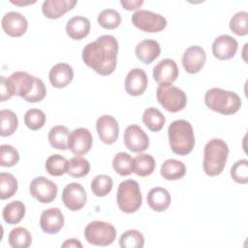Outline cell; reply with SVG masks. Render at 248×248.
I'll use <instances>...</instances> for the list:
<instances>
[{
	"instance_id": "obj_1",
	"label": "cell",
	"mask_w": 248,
	"mask_h": 248,
	"mask_svg": "<svg viewBox=\"0 0 248 248\" xmlns=\"http://www.w3.org/2000/svg\"><path fill=\"white\" fill-rule=\"evenodd\" d=\"M118 42L111 35H102L87 44L81 53L83 63L101 76L112 74L117 64Z\"/></svg>"
},
{
	"instance_id": "obj_2",
	"label": "cell",
	"mask_w": 248,
	"mask_h": 248,
	"mask_svg": "<svg viewBox=\"0 0 248 248\" xmlns=\"http://www.w3.org/2000/svg\"><path fill=\"white\" fill-rule=\"evenodd\" d=\"M169 143L173 153L185 156L195 146V135L191 123L184 119L172 121L168 128Z\"/></svg>"
},
{
	"instance_id": "obj_3",
	"label": "cell",
	"mask_w": 248,
	"mask_h": 248,
	"mask_svg": "<svg viewBox=\"0 0 248 248\" xmlns=\"http://www.w3.org/2000/svg\"><path fill=\"white\" fill-rule=\"evenodd\" d=\"M229 146L222 139H212L204 146L202 168L208 176L219 175L227 163Z\"/></svg>"
},
{
	"instance_id": "obj_4",
	"label": "cell",
	"mask_w": 248,
	"mask_h": 248,
	"mask_svg": "<svg viewBox=\"0 0 248 248\" xmlns=\"http://www.w3.org/2000/svg\"><path fill=\"white\" fill-rule=\"evenodd\" d=\"M204 103L209 109L223 115L234 114L241 107V99L235 92L217 87L205 92Z\"/></svg>"
},
{
	"instance_id": "obj_5",
	"label": "cell",
	"mask_w": 248,
	"mask_h": 248,
	"mask_svg": "<svg viewBox=\"0 0 248 248\" xmlns=\"http://www.w3.org/2000/svg\"><path fill=\"white\" fill-rule=\"evenodd\" d=\"M116 202L122 212L134 213L140 209L142 196L139 183L133 179L122 181L117 188Z\"/></svg>"
},
{
	"instance_id": "obj_6",
	"label": "cell",
	"mask_w": 248,
	"mask_h": 248,
	"mask_svg": "<svg viewBox=\"0 0 248 248\" xmlns=\"http://www.w3.org/2000/svg\"><path fill=\"white\" fill-rule=\"evenodd\" d=\"M156 97L159 104L170 112L180 111L187 104L186 93L172 84H159Z\"/></svg>"
},
{
	"instance_id": "obj_7",
	"label": "cell",
	"mask_w": 248,
	"mask_h": 248,
	"mask_svg": "<svg viewBox=\"0 0 248 248\" xmlns=\"http://www.w3.org/2000/svg\"><path fill=\"white\" fill-rule=\"evenodd\" d=\"M86 241L96 246L110 245L116 237V230L110 223L105 221H92L84 229Z\"/></svg>"
},
{
	"instance_id": "obj_8",
	"label": "cell",
	"mask_w": 248,
	"mask_h": 248,
	"mask_svg": "<svg viewBox=\"0 0 248 248\" xmlns=\"http://www.w3.org/2000/svg\"><path fill=\"white\" fill-rule=\"evenodd\" d=\"M131 20L137 28L148 33L160 32L167 26V19L165 16L147 10L136 11L132 15Z\"/></svg>"
},
{
	"instance_id": "obj_9",
	"label": "cell",
	"mask_w": 248,
	"mask_h": 248,
	"mask_svg": "<svg viewBox=\"0 0 248 248\" xmlns=\"http://www.w3.org/2000/svg\"><path fill=\"white\" fill-rule=\"evenodd\" d=\"M57 185L45 176L34 178L29 185V192L38 202L49 203L54 201L57 195Z\"/></svg>"
},
{
	"instance_id": "obj_10",
	"label": "cell",
	"mask_w": 248,
	"mask_h": 248,
	"mask_svg": "<svg viewBox=\"0 0 248 248\" xmlns=\"http://www.w3.org/2000/svg\"><path fill=\"white\" fill-rule=\"evenodd\" d=\"M7 82L13 96L16 95L25 99L34 88L36 77H33L26 72L17 71L7 78Z\"/></svg>"
},
{
	"instance_id": "obj_11",
	"label": "cell",
	"mask_w": 248,
	"mask_h": 248,
	"mask_svg": "<svg viewBox=\"0 0 248 248\" xmlns=\"http://www.w3.org/2000/svg\"><path fill=\"white\" fill-rule=\"evenodd\" d=\"M87 201V195L83 186L77 182L69 183L62 192V202L71 211L81 209Z\"/></svg>"
},
{
	"instance_id": "obj_12",
	"label": "cell",
	"mask_w": 248,
	"mask_h": 248,
	"mask_svg": "<svg viewBox=\"0 0 248 248\" xmlns=\"http://www.w3.org/2000/svg\"><path fill=\"white\" fill-rule=\"evenodd\" d=\"M93 138L87 128L79 127L73 130L68 139V149L75 155L80 156L89 152L92 147Z\"/></svg>"
},
{
	"instance_id": "obj_13",
	"label": "cell",
	"mask_w": 248,
	"mask_h": 248,
	"mask_svg": "<svg viewBox=\"0 0 248 248\" xmlns=\"http://www.w3.org/2000/svg\"><path fill=\"white\" fill-rule=\"evenodd\" d=\"M124 144L132 152H143L149 146V139L145 132L136 124L128 126L124 131Z\"/></svg>"
},
{
	"instance_id": "obj_14",
	"label": "cell",
	"mask_w": 248,
	"mask_h": 248,
	"mask_svg": "<svg viewBox=\"0 0 248 248\" xmlns=\"http://www.w3.org/2000/svg\"><path fill=\"white\" fill-rule=\"evenodd\" d=\"M96 130L100 140L106 144H112L118 139L119 126L112 115L100 116L96 121Z\"/></svg>"
},
{
	"instance_id": "obj_15",
	"label": "cell",
	"mask_w": 248,
	"mask_h": 248,
	"mask_svg": "<svg viewBox=\"0 0 248 248\" xmlns=\"http://www.w3.org/2000/svg\"><path fill=\"white\" fill-rule=\"evenodd\" d=\"M1 26L7 35L16 38L25 34L28 28V21L20 13L9 12L2 17Z\"/></svg>"
},
{
	"instance_id": "obj_16",
	"label": "cell",
	"mask_w": 248,
	"mask_h": 248,
	"mask_svg": "<svg viewBox=\"0 0 248 248\" xmlns=\"http://www.w3.org/2000/svg\"><path fill=\"white\" fill-rule=\"evenodd\" d=\"M206 53L200 46H191L182 55V65L188 74H197L204 66Z\"/></svg>"
},
{
	"instance_id": "obj_17",
	"label": "cell",
	"mask_w": 248,
	"mask_h": 248,
	"mask_svg": "<svg viewBox=\"0 0 248 248\" xmlns=\"http://www.w3.org/2000/svg\"><path fill=\"white\" fill-rule=\"evenodd\" d=\"M179 70L173 59L165 58L154 68L152 76L158 84H171L178 78Z\"/></svg>"
},
{
	"instance_id": "obj_18",
	"label": "cell",
	"mask_w": 248,
	"mask_h": 248,
	"mask_svg": "<svg viewBox=\"0 0 248 248\" xmlns=\"http://www.w3.org/2000/svg\"><path fill=\"white\" fill-rule=\"evenodd\" d=\"M238 47L237 41L230 35L218 36L212 44V53L219 60H229L232 58Z\"/></svg>"
},
{
	"instance_id": "obj_19",
	"label": "cell",
	"mask_w": 248,
	"mask_h": 248,
	"mask_svg": "<svg viewBox=\"0 0 248 248\" xmlns=\"http://www.w3.org/2000/svg\"><path fill=\"white\" fill-rule=\"evenodd\" d=\"M64 226V216L57 207H50L44 210L40 217V227L44 232L54 234L60 232Z\"/></svg>"
},
{
	"instance_id": "obj_20",
	"label": "cell",
	"mask_w": 248,
	"mask_h": 248,
	"mask_svg": "<svg viewBox=\"0 0 248 248\" xmlns=\"http://www.w3.org/2000/svg\"><path fill=\"white\" fill-rule=\"evenodd\" d=\"M147 83L146 73L140 68H134L125 78V90L131 96H140L145 91Z\"/></svg>"
},
{
	"instance_id": "obj_21",
	"label": "cell",
	"mask_w": 248,
	"mask_h": 248,
	"mask_svg": "<svg viewBox=\"0 0 248 248\" xmlns=\"http://www.w3.org/2000/svg\"><path fill=\"white\" fill-rule=\"evenodd\" d=\"M48 78L53 87L64 88L73 80L74 70L67 63H58L51 67Z\"/></svg>"
},
{
	"instance_id": "obj_22",
	"label": "cell",
	"mask_w": 248,
	"mask_h": 248,
	"mask_svg": "<svg viewBox=\"0 0 248 248\" xmlns=\"http://www.w3.org/2000/svg\"><path fill=\"white\" fill-rule=\"evenodd\" d=\"M76 4V0H46L43 2L42 12L46 17L56 19L72 10Z\"/></svg>"
},
{
	"instance_id": "obj_23",
	"label": "cell",
	"mask_w": 248,
	"mask_h": 248,
	"mask_svg": "<svg viewBox=\"0 0 248 248\" xmlns=\"http://www.w3.org/2000/svg\"><path fill=\"white\" fill-rule=\"evenodd\" d=\"M90 27V21L87 17L76 16L67 21L66 33L71 39L78 41L82 40L89 34Z\"/></svg>"
},
{
	"instance_id": "obj_24",
	"label": "cell",
	"mask_w": 248,
	"mask_h": 248,
	"mask_svg": "<svg viewBox=\"0 0 248 248\" xmlns=\"http://www.w3.org/2000/svg\"><path fill=\"white\" fill-rule=\"evenodd\" d=\"M160 52L161 47L159 43L151 39H146L140 42L135 48L136 56L144 64H150L153 62L160 55Z\"/></svg>"
},
{
	"instance_id": "obj_25",
	"label": "cell",
	"mask_w": 248,
	"mask_h": 248,
	"mask_svg": "<svg viewBox=\"0 0 248 248\" xmlns=\"http://www.w3.org/2000/svg\"><path fill=\"white\" fill-rule=\"evenodd\" d=\"M146 200L152 210L163 212L170 206L171 198L167 189L163 187H154L149 190Z\"/></svg>"
},
{
	"instance_id": "obj_26",
	"label": "cell",
	"mask_w": 248,
	"mask_h": 248,
	"mask_svg": "<svg viewBox=\"0 0 248 248\" xmlns=\"http://www.w3.org/2000/svg\"><path fill=\"white\" fill-rule=\"evenodd\" d=\"M186 173L184 163L176 159H168L161 166V175L166 180L181 179Z\"/></svg>"
},
{
	"instance_id": "obj_27",
	"label": "cell",
	"mask_w": 248,
	"mask_h": 248,
	"mask_svg": "<svg viewBox=\"0 0 248 248\" xmlns=\"http://www.w3.org/2000/svg\"><path fill=\"white\" fill-rule=\"evenodd\" d=\"M25 205L20 201H13L6 204L2 211L3 219L10 225L18 224L25 215Z\"/></svg>"
},
{
	"instance_id": "obj_28",
	"label": "cell",
	"mask_w": 248,
	"mask_h": 248,
	"mask_svg": "<svg viewBox=\"0 0 248 248\" xmlns=\"http://www.w3.org/2000/svg\"><path fill=\"white\" fill-rule=\"evenodd\" d=\"M143 124L152 132H159L165 125V115L156 108H147L142 113Z\"/></svg>"
},
{
	"instance_id": "obj_29",
	"label": "cell",
	"mask_w": 248,
	"mask_h": 248,
	"mask_svg": "<svg viewBox=\"0 0 248 248\" xmlns=\"http://www.w3.org/2000/svg\"><path fill=\"white\" fill-rule=\"evenodd\" d=\"M69 129L63 125H56L52 127L48 133V141L51 147L60 150L68 149Z\"/></svg>"
},
{
	"instance_id": "obj_30",
	"label": "cell",
	"mask_w": 248,
	"mask_h": 248,
	"mask_svg": "<svg viewBox=\"0 0 248 248\" xmlns=\"http://www.w3.org/2000/svg\"><path fill=\"white\" fill-rule=\"evenodd\" d=\"M156 167L155 159L152 155L140 153L134 158V170L133 172L139 176L150 175Z\"/></svg>"
},
{
	"instance_id": "obj_31",
	"label": "cell",
	"mask_w": 248,
	"mask_h": 248,
	"mask_svg": "<svg viewBox=\"0 0 248 248\" xmlns=\"http://www.w3.org/2000/svg\"><path fill=\"white\" fill-rule=\"evenodd\" d=\"M112 168L121 176L130 175L134 170V158L129 153L118 152L112 159Z\"/></svg>"
},
{
	"instance_id": "obj_32",
	"label": "cell",
	"mask_w": 248,
	"mask_h": 248,
	"mask_svg": "<svg viewBox=\"0 0 248 248\" xmlns=\"http://www.w3.org/2000/svg\"><path fill=\"white\" fill-rule=\"evenodd\" d=\"M45 167L50 175L60 176L68 172L69 161L60 154H52L46 159Z\"/></svg>"
},
{
	"instance_id": "obj_33",
	"label": "cell",
	"mask_w": 248,
	"mask_h": 248,
	"mask_svg": "<svg viewBox=\"0 0 248 248\" xmlns=\"http://www.w3.org/2000/svg\"><path fill=\"white\" fill-rule=\"evenodd\" d=\"M8 240L13 248H27L31 245L32 236L27 229L16 227L11 231Z\"/></svg>"
},
{
	"instance_id": "obj_34",
	"label": "cell",
	"mask_w": 248,
	"mask_h": 248,
	"mask_svg": "<svg viewBox=\"0 0 248 248\" xmlns=\"http://www.w3.org/2000/svg\"><path fill=\"white\" fill-rule=\"evenodd\" d=\"M0 122L1 137H9L13 135L18 126V119L16 114L10 109H2L0 111Z\"/></svg>"
},
{
	"instance_id": "obj_35",
	"label": "cell",
	"mask_w": 248,
	"mask_h": 248,
	"mask_svg": "<svg viewBox=\"0 0 248 248\" xmlns=\"http://www.w3.org/2000/svg\"><path fill=\"white\" fill-rule=\"evenodd\" d=\"M0 198L1 200H6L16 193L18 182L12 173L3 171L0 173Z\"/></svg>"
},
{
	"instance_id": "obj_36",
	"label": "cell",
	"mask_w": 248,
	"mask_h": 248,
	"mask_svg": "<svg viewBox=\"0 0 248 248\" xmlns=\"http://www.w3.org/2000/svg\"><path fill=\"white\" fill-rule=\"evenodd\" d=\"M90 170V164L88 160L81 156H75L69 160L68 172L70 176L80 178L88 174Z\"/></svg>"
},
{
	"instance_id": "obj_37",
	"label": "cell",
	"mask_w": 248,
	"mask_h": 248,
	"mask_svg": "<svg viewBox=\"0 0 248 248\" xmlns=\"http://www.w3.org/2000/svg\"><path fill=\"white\" fill-rule=\"evenodd\" d=\"M97 20L103 28L112 30L121 23V16L114 9H105L98 15Z\"/></svg>"
},
{
	"instance_id": "obj_38",
	"label": "cell",
	"mask_w": 248,
	"mask_h": 248,
	"mask_svg": "<svg viewBox=\"0 0 248 248\" xmlns=\"http://www.w3.org/2000/svg\"><path fill=\"white\" fill-rule=\"evenodd\" d=\"M119 245L122 248H142L144 246V236L137 230H128L121 234Z\"/></svg>"
},
{
	"instance_id": "obj_39",
	"label": "cell",
	"mask_w": 248,
	"mask_h": 248,
	"mask_svg": "<svg viewBox=\"0 0 248 248\" xmlns=\"http://www.w3.org/2000/svg\"><path fill=\"white\" fill-rule=\"evenodd\" d=\"M112 179L107 174H99L91 181V190L97 197L107 196L112 190Z\"/></svg>"
},
{
	"instance_id": "obj_40",
	"label": "cell",
	"mask_w": 248,
	"mask_h": 248,
	"mask_svg": "<svg viewBox=\"0 0 248 248\" xmlns=\"http://www.w3.org/2000/svg\"><path fill=\"white\" fill-rule=\"evenodd\" d=\"M230 29L237 36H246L248 34V13L239 11L234 14L230 20Z\"/></svg>"
},
{
	"instance_id": "obj_41",
	"label": "cell",
	"mask_w": 248,
	"mask_h": 248,
	"mask_svg": "<svg viewBox=\"0 0 248 248\" xmlns=\"http://www.w3.org/2000/svg\"><path fill=\"white\" fill-rule=\"evenodd\" d=\"M46 122V114L39 108H30L24 114V124L32 131L40 130Z\"/></svg>"
},
{
	"instance_id": "obj_42",
	"label": "cell",
	"mask_w": 248,
	"mask_h": 248,
	"mask_svg": "<svg viewBox=\"0 0 248 248\" xmlns=\"http://www.w3.org/2000/svg\"><path fill=\"white\" fill-rule=\"evenodd\" d=\"M19 161L17 150L10 144H2L0 146V165L2 167H13Z\"/></svg>"
},
{
	"instance_id": "obj_43",
	"label": "cell",
	"mask_w": 248,
	"mask_h": 248,
	"mask_svg": "<svg viewBox=\"0 0 248 248\" xmlns=\"http://www.w3.org/2000/svg\"><path fill=\"white\" fill-rule=\"evenodd\" d=\"M232 178L239 184H246L248 182V161L240 159L236 161L231 168Z\"/></svg>"
},
{
	"instance_id": "obj_44",
	"label": "cell",
	"mask_w": 248,
	"mask_h": 248,
	"mask_svg": "<svg viewBox=\"0 0 248 248\" xmlns=\"http://www.w3.org/2000/svg\"><path fill=\"white\" fill-rule=\"evenodd\" d=\"M46 95V88L44 81L41 78H36L34 88L24 100L28 103H38L44 100Z\"/></svg>"
},
{
	"instance_id": "obj_45",
	"label": "cell",
	"mask_w": 248,
	"mask_h": 248,
	"mask_svg": "<svg viewBox=\"0 0 248 248\" xmlns=\"http://www.w3.org/2000/svg\"><path fill=\"white\" fill-rule=\"evenodd\" d=\"M1 82H0V93H1V102H4L6 100H9L13 97L12 92L10 90V87L7 82V78L2 76L1 77Z\"/></svg>"
},
{
	"instance_id": "obj_46",
	"label": "cell",
	"mask_w": 248,
	"mask_h": 248,
	"mask_svg": "<svg viewBox=\"0 0 248 248\" xmlns=\"http://www.w3.org/2000/svg\"><path fill=\"white\" fill-rule=\"evenodd\" d=\"M120 4L127 11H133V10H137L138 8H140L143 4V1L142 0H132V1L131 0H121Z\"/></svg>"
},
{
	"instance_id": "obj_47",
	"label": "cell",
	"mask_w": 248,
	"mask_h": 248,
	"mask_svg": "<svg viewBox=\"0 0 248 248\" xmlns=\"http://www.w3.org/2000/svg\"><path fill=\"white\" fill-rule=\"evenodd\" d=\"M61 247H82V244L76 238H70L67 239L64 243L61 244Z\"/></svg>"
},
{
	"instance_id": "obj_48",
	"label": "cell",
	"mask_w": 248,
	"mask_h": 248,
	"mask_svg": "<svg viewBox=\"0 0 248 248\" xmlns=\"http://www.w3.org/2000/svg\"><path fill=\"white\" fill-rule=\"evenodd\" d=\"M11 3L15 4V5H18V6H25V5H29V4H34L36 3V1H21V0H11Z\"/></svg>"
}]
</instances>
